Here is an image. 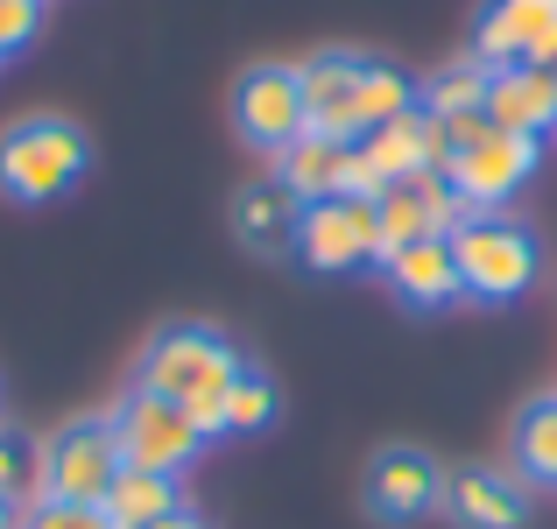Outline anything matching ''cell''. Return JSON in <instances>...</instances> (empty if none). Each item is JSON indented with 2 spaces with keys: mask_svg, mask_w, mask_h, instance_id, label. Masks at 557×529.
<instances>
[{
  "mask_svg": "<svg viewBox=\"0 0 557 529\" xmlns=\"http://www.w3.org/2000/svg\"><path fill=\"white\" fill-rule=\"evenodd\" d=\"M346 149H354V142H325V135L289 142V149L275 156V184H283L297 205H325V198H339V163H346Z\"/></svg>",
  "mask_w": 557,
  "mask_h": 529,
  "instance_id": "cell-16",
  "label": "cell"
},
{
  "mask_svg": "<svg viewBox=\"0 0 557 529\" xmlns=\"http://www.w3.org/2000/svg\"><path fill=\"white\" fill-rule=\"evenodd\" d=\"M297 219H304V205L289 198L275 176H255V184L233 198V233H240V247H255V255H289V247H297Z\"/></svg>",
  "mask_w": 557,
  "mask_h": 529,
  "instance_id": "cell-15",
  "label": "cell"
},
{
  "mask_svg": "<svg viewBox=\"0 0 557 529\" xmlns=\"http://www.w3.org/2000/svg\"><path fill=\"white\" fill-rule=\"evenodd\" d=\"M473 57L487 71L550 64L557 57V0H487L473 22Z\"/></svg>",
  "mask_w": 557,
  "mask_h": 529,
  "instance_id": "cell-9",
  "label": "cell"
},
{
  "mask_svg": "<svg viewBox=\"0 0 557 529\" xmlns=\"http://www.w3.org/2000/svg\"><path fill=\"white\" fill-rule=\"evenodd\" d=\"M275 381L255 374V367H240V381L226 389V438H247V431H269L275 423Z\"/></svg>",
  "mask_w": 557,
  "mask_h": 529,
  "instance_id": "cell-23",
  "label": "cell"
},
{
  "mask_svg": "<svg viewBox=\"0 0 557 529\" xmlns=\"http://www.w3.org/2000/svg\"><path fill=\"white\" fill-rule=\"evenodd\" d=\"M149 529H212V522H205L198 508H177V516H163V522H149Z\"/></svg>",
  "mask_w": 557,
  "mask_h": 529,
  "instance_id": "cell-27",
  "label": "cell"
},
{
  "mask_svg": "<svg viewBox=\"0 0 557 529\" xmlns=\"http://www.w3.org/2000/svg\"><path fill=\"white\" fill-rule=\"evenodd\" d=\"M381 190H388V176H381L374 156L354 142V149H346V163H339V198H381Z\"/></svg>",
  "mask_w": 557,
  "mask_h": 529,
  "instance_id": "cell-26",
  "label": "cell"
},
{
  "mask_svg": "<svg viewBox=\"0 0 557 529\" xmlns=\"http://www.w3.org/2000/svg\"><path fill=\"white\" fill-rule=\"evenodd\" d=\"M508 445H516L522 488H557V389H550V395H530V403L516 409V431H508Z\"/></svg>",
  "mask_w": 557,
  "mask_h": 529,
  "instance_id": "cell-18",
  "label": "cell"
},
{
  "mask_svg": "<svg viewBox=\"0 0 557 529\" xmlns=\"http://www.w3.org/2000/svg\"><path fill=\"white\" fill-rule=\"evenodd\" d=\"M381 275H388V290L409 304V311H445L451 297H466V290H459V261H451L445 233H423V241L381 255Z\"/></svg>",
  "mask_w": 557,
  "mask_h": 529,
  "instance_id": "cell-13",
  "label": "cell"
},
{
  "mask_svg": "<svg viewBox=\"0 0 557 529\" xmlns=\"http://www.w3.org/2000/svg\"><path fill=\"white\" fill-rule=\"evenodd\" d=\"M451 261H459V290L473 304H516L544 275V247L516 212H473L451 233Z\"/></svg>",
  "mask_w": 557,
  "mask_h": 529,
  "instance_id": "cell-3",
  "label": "cell"
},
{
  "mask_svg": "<svg viewBox=\"0 0 557 529\" xmlns=\"http://www.w3.org/2000/svg\"><path fill=\"white\" fill-rule=\"evenodd\" d=\"M121 438L107 417H71L64 431L42 438V502H85L99 508L121 480Z\"/></svg>",
  "mask_w": 557,
  "mask_h": 529,
  "instance_id": "cell-5",
  "label": "cell"
},
{
  "mask_svg": "<svg viewBox=\"0 0 557 529\" xmlns=\"http://www.w3.org/2000/svg\"><path fill=\"white\" fill-rule=\"evenodd\" d=\"M99 508H107L113 529H149V522H163V516H177V508H184V488H177V473L121 466V480H113V494Z\"/></svg>",
  "mask_w": 557,
  "mask_h": 529,
  "instance_id": "cell-17",
  "label": "cell"
},
{
  "mask_svg": "<svg viewBox=\"0 0 557 529\" xmlns=\"http://www.w3.org/2000/svg\"><path fill=\"white\" fill-rule=\"evenodd\" d=\"M487 93H494V71L480 64V57H459V64L431 71V78L417 85V107L431 113V121H459V113H487Z\"/></svg>",
  "mask_w": 557,
  "mask_h": 529,
  "instance_id": "cell-19",
  "label": "cell"
},
{
  "mask_svg": "<svg viewBox=\"0 0 557 529\" xmlns=\"http://www.w3.org/2000/svg\"><path fill=\"white\" fill-rule=\"evenodd\" d=\"M0 502L22 516V508L42 502V438L0 423Z\"/></svg>",
  "mask_w": 557,
  "mask_h": 529,
  "instance_id": "cell-20",
  "label": "cell"
},
{
  "mask_svg": "<svg viewBox=\"0 0 557 529\" xmlns=\"http://www.w3.org/2000/svg\"><path fill=\"white\" fill-rule=\"evenodd\" d=\"M289 255H297L311 275H346V269H368V261H381L374 198H325V205H304L297 247H289Z\"/></svg>",
  "mask_w": 557,
  "mask_h": 529,
  "instance_id": "cell-7",
  "label": "cell"
},
{
  "mask_svg": "<svg viewBox=\"0 0 557 529\" xmlns=\"http://www.w3.org/2000/svg\"><path fill=\"white\" fill-rule=\"evenodd\" d=\"M445 516L459 529H522L530 488L508 466H459V473H445Z\"/></svg>",
  "mask_w": 557,
  "mask_h": 529,
  "instance_id": "cell-11",
  "label": "cell"
},
{
  "mask_svg": "<svg viewBox=\"0 0 557 529\" xmlns=\"http://www.w3.org/2000/svg\"><path fill=\"white\" fill-rule=\"evenodd\" d=\"M22 529H113L107 508H85V502H36L22 508Z\"/></svg>",
  "mask_w": 557,
  "mask_h": 529,
  "instance_id": "cell-25",
  "label": "cell"
},
{
  "mask_svg": "<svg viewBox=\"0 0 557 529\" xmlns=\"http://www.w3.org/2000/svg\"><path fill=\"white\" fill-rule=\"evenodd\" d=\"M536 163H544V149H536L530 135L487 127V135H480L473 149H451L445 184L459 190V198L473 205V212H502V205H508V198H516V190L536 176Z\"/></svg>",
  "mask_w": 557,
  "mask_h": 529,
  "instance_id": "cell-8",
  "label": "cell"
},
{
  "mask_svg": "<svg viewBox=\"0 0 557 529\" xmlns=\"http://www.w3.org/2000/svg\"><path fill=\"white\" fill-rule=\"evenodd\" d=\"M42 36V0H0V64Z\"/></svg>",
  "mask_w": 557,
  "mask_h": 529,
  "instance_id": "cell-24",
  "label": "cell"
},
{
  "mask_svg": "<svg viewBox=\"0 0 557 529\" xmlns=\"http://www.w3.org/2000/svg\"><path fill=\"white\" fill-rule=\"evenodd\" d=\"M0 529H22V516H14V508H8V502H0Z\"/></svg>",
  "mask_w": 557,
  "mask_h": 529,
  "instance_id": "cell-28",
  "label": "cell"
},
{
  "mask_svg": "<svg viewBox=\"0 0 557 529\" xmlns=\"http://www.w3.org/2000/svg\"><path fill=\"white\" fill-rule=\"evenodd\" d=\"M360 71H368V57H346V50H325V57H311V64H297L311 135L360 142Z\"/></svg>",
  "mask_w": 557,
  "mask_h": 529,
  "instance_id": "cell-12",
  "label": "cell"
},
{
  "mask_svg": "<svg viewBox=\"0 0 557 529\" xmlns=\"http://www.w3.org/2000/svg\"><path fill=\"white\" fill-rule=\"evenodd\" d=\"M107 423H113V438H121V459H127V466H149V473H184V466L198 459L205 445H212V438L190 423L184 403L141 389V381L107 409Z\"/></svg>",
  "mask_w": 557,
  "mask_h": 529,
  "instance_id": "cell-4",
  "label": "cell"
},
{
  "mask_svg": "<svg viewBox=\"0 0 557 529\" xmlns=\"http://www.w3.org/2000/svg\"><path fill=\"white\" fill-rule=\"evenodd\" d=\"M544 71H550V78H557V57H550V64H544Z\"/></svg>",
  "mask_w": 557,
  "mask_h": 529,
  "instance_id": "cell-29",
  "label": "cell"
},
{
  "mask_svg": "<svg viewBox=\"0 0 557 529\" xmlns=\"http://www.w3.org/2000/svg\"><path fill=\"white\" fill-rule=\"evenodd\" d=\"M431 508H445V473H437V459L417 452V445H388L368 466V516L403 529V522H423Z\"/></svg>",
  "mask_w": 557,
  "mask_h": 529,
  "instance_id": "cell-10",
  "label": "cell"
},
{
  "mask_svg": "<svg viewBox=\"0 0 557 529\" xmlns=\"http://www.w3.org/2000/svg\"><path fill=\"white\" fill-rule=\"evenodd\" d=\"M403 113H417V78L395 64H368L360 71V142L374 135V127L403 121Z\"/></svg>",
  "mask_w": 557,
  "mask_h": 529,
  "instance_id": "cell-21",
  "label": "cell"
},
{
  "mask_svg": "<svg viewBox=\"0 0 557 529\" xmlns=\"http://www.w3.org/2000/svg\"><path fill=\"white\" fill-rule=\"evenodd\" d=\"M233 127H240V142L261 149V156H283L289 142L311 135L297 64H247L240 85H233Z\"/></svg>",
  "mask_w": 557,
  "mask_h": 529,
  "instance_id": "cell-6",
  "label": "cell"
},
{
  "mask_svg": "<svg viewBox=\"0 0 557 529\" xmlns=\"http://www.w3.org/2000/svg\"><path fill=\"white\" fill-rule=\"evenodd\" d=\"M487 121L508 127V135H544L557 127V78L544 64H508L494 71V93H487Z\"/></svg>",
  "mask_w": 557,
  "mask_h": 529,
  "instance_id": "cell-14",
  "label": "cell"
},
{
  "mask_svg": "<svg viewBox=\"0 0 557 529\" xmlns=\"http://www.w3.org/2000/svg\"><path fill=\"white\" fill-rule=\"evenodd\" d=\"M92 170V142L64 113H28L0 135V198L14 205H57L85 184Z\"/></svg>",
  "mask_w": 557,
  "mask_h": 529,
  "instance_id": "cell-2",
  "label": "cell"
},
{
  "mask_svg": "<svg viewBox=\"0 0 557 529\" xmlns=\"http://www.w3.org/2000/svg\"><path fill=\"white\" fill-rule=\"evenodd\" d=\"M374 219H381V255H395V247H409V241L431 233V205H423L417 184H388L374 198Z\"/></svg>",
  "mask_w": 557,
  "mask_h": 529,
  "instance_id": "cell-22",
  "label": "cell"
},
{
  "mask_svg": "<svg viewBox=\"0 0 557 529\" xmlns=\"http://www.w3.org/2000/svg\"><path fill=\"white\" fill-rule=\"evenodd\" d=\"M240 346L226 340V332L212 325H170L156 332L149 353H141V389L170 395V403L190 409V423H198L205 438H226V389L240 381Z\"/></svg>",
  "mask_w": 557,
  "mask_h": 529,
  "instance_id": "cell-1",
  "label": "cell"
}]
</instances>
